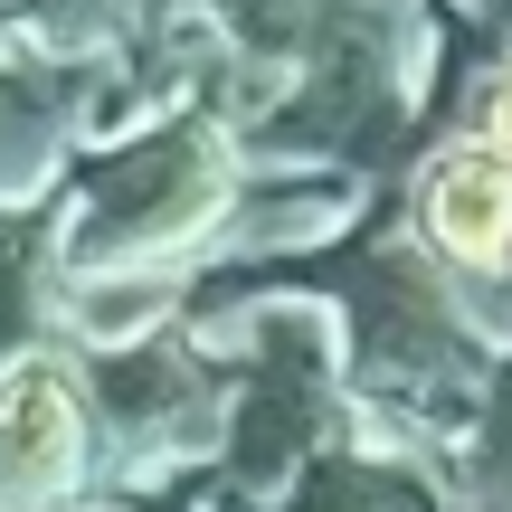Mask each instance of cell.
Wrapping results in <instances>:
<instances>
[{
    "instance_id": "obj_1",
    "label": "cell",
    "mask_w": 512,
    "mask_h": 512,
    "mask_svg": "<svg viewBox=\"0 0 512 512\" xmlns=\"http://www.w3.org/2000/svg\"><path fill=\"white\" fill-rule=\"evenodd\" d=\"M95 408L67 361H10L0 370V512H57L86 475Z\"/></svg>"
},
{
    "instance_id": "obj_2",
    "label": "cell",
    "mask_w": 512,
    "mask_h": 512,
    "mask_svg": "<svg viewBox=\"0 0 512 512\" xmlns=\"http://www.w3.org/2000/svg\"><path fill=\"white\" fill-rule=\"evenodd\" d=\"M418 238L446 275H512V171L475 143H446L418 171Z\"/></svg>"
},
{
    "instance_id": "obj_3",
    "label": "cell",
    "mask_w": 512,
    "mask_h": 512,
    "mask_svg": "<svg viewBox=\"0 0 512 512\" xmlns=\"http://www.w3.org/2000/svg\"><path fill=\"white\" fill-rule=\"evenodd\" d=\"M465 143H475V152H494V162L512 171V67L494 76V95L475 105V133H465Z\"/></svg>"
}]
</instances>
